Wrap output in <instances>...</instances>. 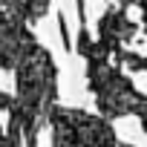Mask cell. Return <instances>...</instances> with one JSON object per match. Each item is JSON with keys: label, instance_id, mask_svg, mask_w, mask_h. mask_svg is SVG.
<instances>
[{"label": "cell", "instance_id": "cell-1", "mask_svg": "<svg viewBox=\"0 0 147 147\" xmlns=\"http://www.w3.org/2000/svg\"><path fill=\"white\" fill-rule=\"evenodd\" d=\"M87 58V75H90V92L95 95V104L104 118H118V115H138L147 104V95H141L133 81L115 66H110L107 58L98 55H84Z\"/></svg>", "mask_w": 147, "mask_h": 147}, {"label": "cell", "instance_id": "cell-2", "mask_svg": "<svg viewBox=\"0 0 147 147\" xmlns=\"http://www.w3.org/2000/svg\"><path fill=\"white\" fill-rule=\"evenodd\" d=\"M49 121H52V133H55V147H115L118 144V138L110 127V118H104V115L52 107Z\"/></svg>", "mask_w": 147, "mask_h": 147}]
</instances>
